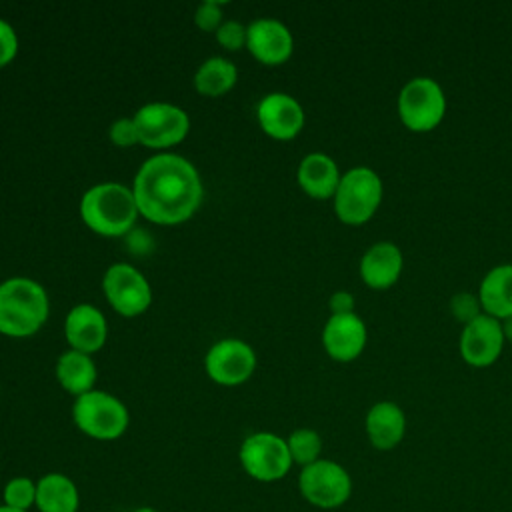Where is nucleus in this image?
<instances>
[{
  "label": "nucleus",
  "mask_w": 512,
  "mask_h": 512,
  "mask_svg": "<svg viewBox=\"0 0 512 512\" xmlns=\"http://www.w3.org/2000/svg\"><path fill=\"white\" fill-rule=\"evenodd\" d=\"M64 334L72 350H78L84 354L96 352L102 348L106 340L104 314L90 304H78L66 316Z\"/></svg>",
  "instance_id": "16"
},
{
  "label": "nucleus",
  "mask_w": 512,
  "mask_h": 512,
  "mask_svg": "<svg viewBox=\"0 0 512 512\" xmlns=\"http://www.w3.org/2000/svg\"><path fill=\"white\" fill-rule=\"evenodd\" d=\"M16 50H18L16 32L6 20L0 18V68L6 66L16 56Z\"/></svg>",
  "instance_id": "30"
},
{
  "label": "nucleus",
  "mask_w": 512,
  "mask_h": 512,
  "mask_svg": "<svg viewBox=\"0 0 512 512\" xmlns=\"http://www.w3.org/2000/svg\"><path fill=\"white\" fill-rule=\"evenodd\" d=\"M340 172L336 162L322 154V152H312L302 158L298 166V184L300 188L318 200L330 198L336 194V188L340 184Z\"/></svg>",
  "instance_id": "19"
},
{
  "label": "nucleus",
  "mask_w": 512,
  "mask_h": 512,
  "mask_svg": "<svg viewBox=\"0 0 512 512\" xmlns=\"http://www.w3.org/2000/svg\"><path fill=\"white\" fill-rule=\"evenodd\" d=\"M256 366L252 348L236 338L216 342L206 354L208 376L222 386H236L250 378Z\"/></svg>",
  "instance_id": "11"
},
{
  "label": "nucleus",
  "mask_w": 512,
  "mask_h": 512,
  "mask_svg": "<svg viewBox=\"0 0 512 512\" xmlns=\"http://www.w3.org/2000/svg\"><path fill=\"white\" fill-rule=\"evenodd\" d=\"M402 264V252L396 244L376 242L364 252L360 260V276L370 288L384 290L398 280Z\"/></svg>",
  "instance_id": "17"
},
{
  "label": "nucleus",
  "mask_w": 512,
  "mask_h": 512,
  "mask_svg": "<svg viewBox=\"0 0 512 512\" xmlns=\"http://www.w3.org/2000/svg\"><path fill=\"white\" fill-rule=\"evenodd\" d=\"M446 112V96L432 78L418 76L408 80L398 96V114L406 128L428 132L440 124Z\"/></svg>",
  "instance_id": "8"
},
{
  "label": "nucleus",
  "mask_w": 512,
  "mask_h": 512,
  "mask_svg": "<svg viewBox=\"0 0 512 512\" xmlns=\"http://www.w3.org/2000/svg\"><path fill=\"white\" fill-rule=\"evenodd\" d=\"M138 212L156 224L188 220L202 200V182L196 168L178 154L148 158L132 188Z\"/></svg>",
  "instance_id": "1"
},
{
  "label": "nucleus",
  "mask_w": 512,
  "mask_h": 512,
  "mask_svg": "<svg viewBox=\"0 0 512 512\" xmlns=\"http://www.w3.org/2000/svg\"><path fill=\"white\" fill-rule=\"evenodd\" d=\"M110 140L116 146L128 148L132 144L138 142V134H136V126L132 118H120L110 126Z\"/></svg>",
  "instance_id": "29"
},
{
  "label": "nucleus",
  "mask_w": 512,
  "mask_h": 512,
  "mask_svg": "<svg viewBox=\"0 0 512 512\" xmlns=\"http://www.w3.org/2000/svg\"><path fill=\"white\" fill-rule=\"evenodd\" d=\"M450 310L456 320H460L464 326L480 316V298H476L470 292H458L450 300Z\"/></svg>",
  "instance_id": "26"
},
{
  "label": "nucleus",
  "mask_w": 512,
  "mask_h": 512,
  "mask_svg": "<svg viewBox=\"0 0 512 512\" xmlns=\"http://www.w3.org/2000/svg\"><path fill=\"white\" fill-rule=\"evenodd\" d=\"M72 420L86 436L94 440H116L128 428V410L112 394L90 390L76 398Z\"/></svg>",
  "instance_id": "4"
},
{
  "label": "nucleus",
  "mask_w": 512,
  "mask_h": 512,
  "mask_svg": "<svg viewBox=\"0 0 512 512\" xmlns=\"http://www.w3.org/2000/svg\"><path fill=\"white\" fill-rule=\"evenodd\" d=\"M0 512H22V510H14V508H8V506L0 504Z\"/></svg>",
  "instance_id": "34"
},
{
  "label": "nucleus",
  "mask_w": 512,
  "mask_h": 512,
  "mask_svg": "<svg viewBox=\"0 0 512 512\" xmlns=\"http://www.w3.org/2000/svg\"><path fill=\"white\" fill-rule=\"evenodd\" d=\"M298 490L310 506L320 510H336L350 500L352 478L342 464L320 458L300 470Z\"/></svg>",
  "instance_id": "5"
},
{
  "label": "nucleus",
  "mask_w": 512,
  "mask_h": 512,
  "mask_svg": "<svg viewBox=\"0 0 512 512\" xmlns=\"http://www.w3.org/2000/svg\"><path fill=\"white\" fill-rule=\"evenodd\" d=\"M48 318V296L30 278H10L0 284V332L32 336Z\"/></svg>",
  "instance_id": "2"
},
{
  "label": "nucleus",
  "mask_w": 512,
  "mask_h": 512,
  "mask_svg": "<svg viewBox=\"0 0 512 512\" xmlns=\"http://www.w3.org/2000/svg\"><path fill=\"white\" fill-rule=\"evenodd\" d=\"M330 310L332 316H340V314H352L354 312V296L350 292H334L330 296Z\"/></svg>",
  "instance_id": "31"
},
{
  "label": "nucleus",
  "mask_w": 512,
  "mask_h": 512,
  "mask_svg": "<svg viewBox=\"0 0 512 512\" xmlns=\"http://www.w3.org/2000/svg\"><path fill=\"white\" fill-rule=\"evenodd\" d=\"M258 122L266 134L278 140L294 138L304 126L302 106L288 94L272 92L258 104Z\"/></svg>",
  "instance_id": "13"
},
{
  "label": "nucleus",
  "mask_w": 512,
  "mask_h": 512,
  "mask_svg": "<svg viewBox=\"0 0 512 512\" xmlns=\"http://www.w3.org/2000/svg\"><path fill=\"white\" fill-rule=\"evenodd\" d=\"M138 142L148 148H168L184 140L190 128L186 112L174 104L150 102L134 114Z\"/></svg>",
  "instance_id": "9"
},
{
  "label": "nucleus",
  "mask_w": 512,
  "mask_h": 512,
  "mask_svg": "<svg viewBox=\"0 0 512 512\" xmlns=\"http://www.w3.org/2000/svg\"><path fill=\"white\" fill-rule=\"evenodd\" d=\"M406 432V416L394 402H376L366 414V434L376 450L396 448Z\"/></svg>",
  "instance_id": "18"
},
{
  "label": "nucleus",
  "mask_w": 512,
  "mask_h": 512,
  "mask_svg": "<svg viewBox=\"0 0 512 512\" xmlns=\"http://www.w3.org/2000/svg\"><path fill=\"white\" fill-rule=\"evenodd\" d=\"M246 46L264 64H282L292 54L290 30L274 18H258L248 26Z\"/></svg>",
  "instance_id": "14"
},
{
  "label": "nucleus",
  "mask_w": 512,
  "mask_h": 512,
  "mask_svg": "<svg viewBox=\"0 0 512 512\" xmlns=\"http://www.w3.org/2000/svg\"><path fill=\"white\" fill-rule=\"evenodd\" d=\"M322 342L326 352L340 362L354 360L366 344V326L358 314H340L330 316L324 332Z\"/></svg>",
  "instance_id": "15"
},
{
  "label": "nucleus",
  "mask_w": 512,
  "mask_h": 512,
  "mask_svg": "<svg viewBox=\"0 0 512 512\" xmlns=\"http://www.w3.org/2000/svg\"><path fill=\"white\" fill-rule=\"evenodd\" d=\"M288 452L292 456V462L298 466H308L316 460H320L322 454V438L312 428H298L288 438Z\"/></svg>",
  "instance_id": "24"
},
{
  "label": "nucleus",
  "mask_w": 512,
  "mask_h": 512,
  "mask_svg": "<svg viewBox=\"0 0 512 512\" xmlns=\"http://www.w3.org/2000/svg\"><path fill=\"white\" fill-rule=\"evenodd\" d=\"M382 200V180L366 166L348 170L336 188L334 210L344 224H364L372 218Z\"/></svg>",
  "instance_id": "6"
},
{
  "label": "nucleus",
  "mask_w": 512,
  "mask_h": 512,
  "mask_svg": "<svg viewBox=\"0 0 512 512\" xmlns=\"http://www.w3.org/2000/svg\"><path fill=\"white\" fill-rule=\"evenodd\" d=\"M80 214L88 228L104 236H120L132 228L138 206L132 190L116 182L92 186L80 202Z\"/></svg>",
  "instance_id": "3"
},
{
  "label": "nucleus",
  "mask_w": 512,
  "mask_h": 512,
  "mask_svg": "<svg viewBox=\"0 0 512 512\" xmlns=\"http://www.w3.org/2000/svg\"><path fill=\"white\" fill-rule=\"evenodd\" d=\"M236 66L220 56L208 58L194 74V86L204 96H220L236 84Z\"/></svg>",
  "instance_id": "23"
},
{
  "label": "nucleus",
  "mask_w": 512,
  "mask_h": 512,
  "mask_svg": "<svg viewBox=\"0 0 512 512\" xmlns=\"http://www.w3.org/2000/svg\"><path fill=\"white\" fill-rule=\"evenodd\" d=\"M502 332H504V338L512 340V316L504 318V324H502Z\"/></svg>",
  "instance_id": "32"
},
{
  "label": "nucleus",
  "mask_w": 512,
  "mask_h": 512,
  "mask_svg": "<svg viewBox=\"0 0 512 512\" xmlns=\"http://www.w3.org/2000/svg\"><path fill=\"white\" fill-rule=\"evenodd\" d=\"M130 512H158V510L152 508V506H138V508H134V510H130Z\"/></svg>",
  "instance_id": "33"
},
{
  "label": "nucleus",
  "mask_w": 512,
  "mask_h": 512,
  "mask_svg": "<svg viewBox=\"0 0 512 512\" xmlns=\"http://www.w3.org/2000/svg\"><path fill=\"white\" fill-rule=\"evenodd\" d=\"M248 28L236 20H228L216 28V38L226 50H240L246 44Z\"/></svg>",
  "instance_id": "27"
},
{
  "label": "nucleus",
  "mask_w": 512,
  "mask_h": 512,
  "mask_svg": "<svg viewBox=\"0 0 512 512\" xmlns=\"http://www.w3.org/2000/svg\"><path fill=\"white\" fill-rule=\"evenodd\" d=\"M502 324L488 314L468 322L460 334V354L470 366H490L502 352Z\"/></svg>",
  "instance_id": "12"
},
{
  "label": "nucleus",
  "mask_w": 512,
  "mask_h": 512,
  "mask_svg": "<svg viewBox=\"0 0 512 512\" xmlns=\"http://www.w3.org/2000/svg\"><path fill=\"white\" fill-rule=\"evenodd\" d=\"M242 470L258 482L282 480L294 466L284 438L272 432H254L246 436L238 450Z\"/></svg>",
  "instance_id": "7"
},
{
  "label": "nucleus",
  "mask_w": 512,
  "mask_h": 512,
  "mask_svg": "<svg viewBox=\"0 0 512 512\" xmlns=\"http://www.w3.org/2000/svg\"><path fill=\"white\" fill-rule=\"evenodd\" d=\"M56 378L66 392L78 398L92 390L96 382V368L88 354L68 350L56 362Z\"/></svg>",
  "instance_id": "22"
},
{
  "label": "nucleus",
  "mask_w": 512,
  "mask_h": 512,
  "mask_svg": "<svg viewBox=\"0 0 512 512\" xmlns=\"http://www.w3.org/2000/svg\"><path fill=\"white\" fill-rule=\"evenodd\" d=\"M222 20V2H214V0H206L196 8L194 14V22L198 28L202 30H214Z\"/></svg>",
  "instance_id": "28"
},
{
  "label": "nucleus",
  "mask_w": 512,
  "mask_h": 512,
  "mask_svg": "<svg viewBox=\"0 0 512 512\" xmlns=\"http://www.w3.org/2000/svg\"><path fill=\"white\" fill-rule=\"evenodd\" d=\"M2 504L14 510L30 512L36 506V480L28 476H14L2 488Z\"/></svg>",
  "instance_id": "25"
},
{
  "label": "nucleus",
  "mask_w": 512,
  "mask_h": 512,
  "mask_svg": "<svg viewBox=\"0 0 512 512\" xmlns=\"http://www.w3.org/2000/svg\"><path fill=\"white\" fill-rule=\"evenodd\" d=\"M480 306L488 316H512V264H500L486 272L480 282Z\"/></svg>",
  "instance_id": "21"
},
{
  "label": "nucleus",
  "mask_w": 512,
  "mask_h": 512,
  "mask_svg": "<svg viewBox=\"0 0 512 512\" xmlns=\"http://www.w3.org/2000/svg\"><path fill=\"white\" fill-rule=\"evenodd\" d=\"M38 512H78L80 492L76 482L62 472H48L36 480Z\"/></svg>",
  "instance_id": "20"
},
{
  "label": "nucleus",
  "mask_w": 512,
  "mask_h": 512,
  "mask_svg": "<svg viewBox=\"0 0 512 512\" xmlns=\"http://www.w3.org/2000/svg\"><path fill=\"white\" fill-rule=\"evenodd\" d=\"M104 294L112 308L122 316L142 314L152 302L148 280L130 264L118 262L108 268L102 280Z\"/></svg>",
  "instance_id": "10"
}]
</instances>
